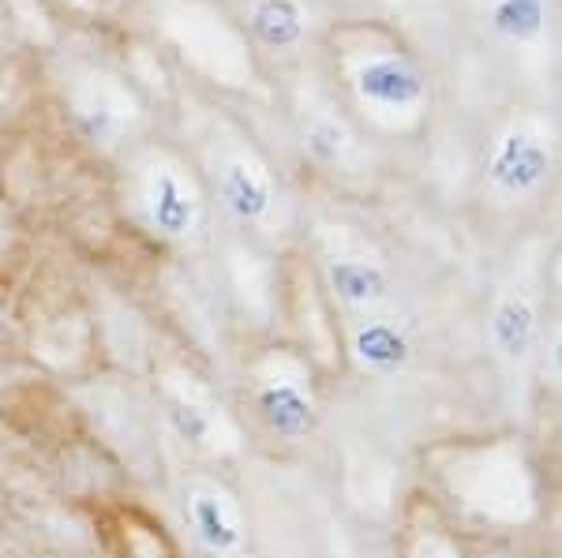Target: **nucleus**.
I'll return each mask as SVG.
<instances>
[{"mask_svg": "<svg viewBox=\"0 0 562 558\" xmlns=\"http://www.w3.org/2000/svg\"><path fill=\"white\" fill-rule=\"evenodd\" d=\"M192 161L206 184L214 214L244 240H270L285 225V187L244 124L229 113H203L192 143Z\"/></svg>", "mask_w": 562, "mask_h": 558, "instance_id": "nucleus-5", "label": "nucleus"}, {"mask_svg": "<svg viewBox=\"0 0 562 558\" xmlns=\"http://www.w3.org/2000/svg\"><path fill=\"white\" fill-rule=\"evenodd\" d=\"M397 558H469V551L458 528L428 499H416L397 528Z\"/></svg>", "mask_w": 562, "mask_h": 558, "instance_id": "nucleus-18", "label": "nucleus"}, {"mask_svg": "<svg viewBox=\"0 0 562 558\" xmlns=\"http://www.w3.org/2000/svg\"><path fill=\"white\" fill-rule=\"evenodd\" d=\"M180 517L206 558H251V517L229 480L192 472L180 480Z\"/></svg>", "mask_w": 562, "mask_h": 558, "instance_id": "nucleus-13", "label": "nucleus"}, {"mask_svg": "<svg viewBox=\"0 0 562 558\" xmlns=\"http://www.w3.org/2000/svg\"><path fill=\"white\" fill-rule=\"evenodd\" d=\"M469 15L487 49L518 65L548 45V0H469Z\"/></svg>", "mask_w": 562, "mask_h": 558, "instance_id": "nucleus-17", "label": "nucleus"}, {"mask_svg": "<svg viewBox=\"0 0 562 558\" xmlns=\"http://www.w3.org/2000/svg\"><path fill=\"white\" fill-rule=\"evenodd\" d=\"M42 4L71 23H113L116 15L132 12V0H42Z\"/></svg>", "mask_w": 562, "mask_h": 558, "instance_id": "nucleus-19", "label": "nucleus"}, {"mask_svg": "<svg viewBox=\"0 0 562 558\" xmlns=\"http://www.w3.org/2000/svg\"><path fill=\"white\" fill-rule=\"evenodd\" d=\"M45 558H65V555H45Z\"/></svg>", "mask_w": 562, "mask_h": 558, "instance_id": "nucleus-22", "label": "nucleus"}, {"mask_svg": "<svg viewBox=\"0 0 562 558\" xmlns=\"http://www.w3.org/2000/svg\"><path fill=\"white\" fill-rule=\"evenodd\" d=\"M244 398L267 439L281 446H304L323 420L319 379L312 356L293 345H259L244 360Z\"/></svg>", "mask_w": 562, "mask_h": 558, "instance_id": "nucleus-8", "label": "nucleus"}, {"mask_svg": "<svg viewBox=\"0 0 562 558\" xmlns=\"http://www.w3.org/2000/svg\"><path fill=\"white\" fill-rule=\"evenodd\" d=\"M128 15L169 68L214 94H248L262 79L256 49L225 0H132Z\"/></svg>", "mask_w": 562, "mask_h": 558, "instance_id": "nucleus-3", "label": "nucleus"}, {"mask_svg": "<svg viewBox=\"0 0 562 558\" xmlns=\"http://www.w3.org/2000/svg\"><path fill=\"white\" fill-rule=\"evenodd\" d=\"M262 68H296L315 42L312 0H240L233 4Z\"/></svg>", "mask_w": 562, "mask_h": 558, "instance_id": "nucleus-15", "label": "nucleus"}, {"mask_svg": "<svg viewBox=\"0 0 562 558\" xmlns=\"http://www.w3.org/2000/svg\"><path fill=\"white\" fill-rule=\"evenodd\" d=\"M537 367L543 372V379H548V383L562 394V319L548 330V334H543L540 364H537Z\"/></svg>", "mask_w": 562, "mask_h": 558, "instance_id": "nucleus-20", "label": "nucleus"}, {"mask_svg": "<svg viewBox=\"0 0 562 558\" xmlns=\"http://www.w3.org/2000/svg\"><path fill=\"white\" fill-rule=\"evenodd\" d=\"M68 132L90 155L121 161L150 135V98L113 60L68 53L53 68Z\"/></svg>", "mask_w": 562, "mask_h": 558, "instance_id": "nucleus-6", "label": "nucleus"}, {"mask_svg": "<svg viewBox=\"0 0 562 558\" xmlns=\"http://www.w3.org/2000/svg\"><path fill=\"white\" fill-rule=\"evenodd\" d=\"M121 210L150 244L199 251L214 237V203L188 150L166 139H143L116 161Z\"/></svg>", "mask_w": 562, "mask_h": 558, "instance_id": "nucleus-4", "label": "nucleus"}, {"mask_svg": "<svg viewBox=\"0 0 562 558\" xmlns=\"http://www.w3.org/2000/svg\"><path fill=\"white\" fill-rule=\"evenodd\" d=\"M225 4H240V0H225Z\"/></svg>", "mask_w": 562, "mask_h": 558, "instance_id": "nucleus-21", "label": "nucleus"}, {"mask_svg": "<svg viewBox=\"0 0 562 558\" xmlns=\"http://www.w3.org/2000/svg\"><path fill=\"white\" fill-rule=\"evenodd\" d=\"M87 525L102 558H188L173 528L139 499H98Z\"/></svg>", "mask_w": 562, "mask_h": 558, "instance_id": "nucleus-14", "label": "nucleus"}, {"mask_svg": "<svg viewBox=\"0 0 562 558\" xmlns=\"http://www.w3.org/2000/svg\"><path fill=\"white\" fill-rule=\"evenodd\" d=\"M315 274H319L326 300L346 319L390 308L394 270L383 259V251L371 248L349 225H323L319 240H315Z\"/></svg>", "mask_w": 562, "mask_h": 558, "instance_id": "nucleus-11", "label": "nucleus"}, {"mask_svg": "<svg viewBox=\"0 0 562 558\" xmlns=\"http://www.w3.org/2000/svg\"><path fill=\"white\" fill-rule=\"evenodd\" d=\"M323 71L364 135L413 139L428 128L435 83L424 57L383 20L334 23L323 34Z\"/></svg>", "mask_w": 562, "mask_h": 558, "instance_id": "nucleus-1", "label": "nucleus"}, {"mask_svg": "<svg viewBox=\"0 0 562 558\" xmlns=\"http://www.w3.org/2000/svg\"><path fill=\"white\" fill-rule=\"evenodd\" d=\"M154 398H158V412L166 420V431L184 449L206 457V462H222V457H233L244 449L233 412L217 401V394L195 372H188V367H166V372H158Z\"/></svg>", "mask_w": 562, "mask_h": 558, "instance_id": "nucleus-12", "label": "nucleus"}, {"mask_svg": "<svg viewBox=\"0 0 562 558\" xmlns=\"http://www.w3.org/2000/svg\"><path fill=\"white\" fill-rule=\"evenodd\" d=\"M341 353H346L352 372L364 375V379H397L413 367L416 338L402 315L371 311L346 319Z\"/></svg>", "mask_w": 562, "mask_h": 558, "instance_id": "nucleus-16", "label": "nucleus"}, {"mask_svg": "<svg viewBox=\"0 0 562 558\" xmlns=\"http://www.w3.org/2000/svg\"><path fill=\"white\" fill-rule=\"evenodd\" d=\"M289 121L293 135L301 143L304 158L319 169L323 176L341 180V184H357L371 176L375 169V150H371L364 128L349 116L338 94L326 83V71L315 60L289 68Z\"/></svg>", "mask_w": 562, "mask_h": 558, "instance_id": "nucleus-7", "label": "nucleus"}, {"mask_svg": "<svg viewBox=\"0 0 562 558\" xmlns=\"http://www.w3.org/2000/svg\"><path fill=\"white\" fill-rule=\"evenodd\" d=\"M543 334H548V322H543L540 270L532 263H514L487 304L484 349L506 379L525 383L540 364Z\"/></svg>", "mask_w": 562, "mask_h": 558, "instance_id": "nucleus-10", "label": "nucleus"}, {"mask_svg": "<svg viewBox=\"0 0 562 558\" xmlns=\"http://www.w3.org/2000/svg\"><path fill=\"white\" fill-rule=\"evenodd\" d=\"M555 132L537 113H514L492 132L480 158V200L498 214L540 203L555 176Z\"/></svg>", "mask_w": 562, "mask_h": 558, "instance_id": "nucleus-9", "label": "nucleus"}, {"mask_svg": "<svg viewBox=\"0 0 562 558\" xmlns=\"http://www.w3.org/2000/svg\"><path fill=\"white\" fill-rule=\"evenodd\" d=\"M428 502L454 528L521 533L540 517V476L514 435L450 439L424 454Z\"/></svg>", "mask_w": 562, "mask_h": 558, "instance_id": "nucleus-2", "label": "nucleus"}]
</instances>
